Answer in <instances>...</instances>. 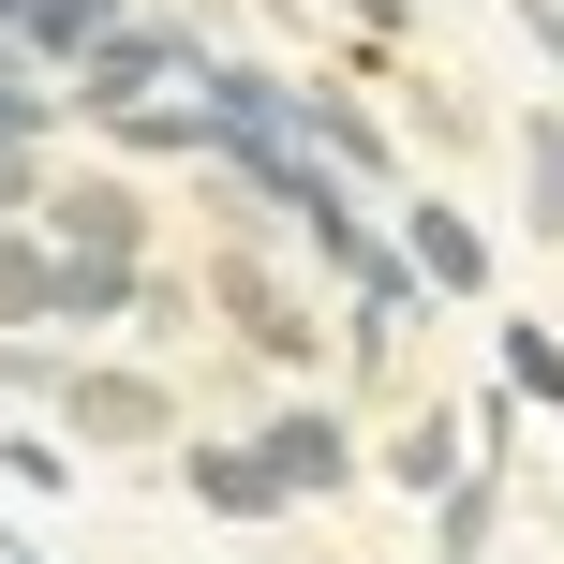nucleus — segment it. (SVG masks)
<instances>
[{
	"instance_id": "nucleus-3",
	"label": "nucleus",
	"mask_w": 564,
	"mask_h": 564,
	"mask_svg": "<svg viewBox=\"0 0 564 564\" xmlns=\"http://www.w3.org/2000/svg\"><path fill=\"white\" fill-rule=\"evenodd\" d=\"M178 476H194L208 520H268V506H282V476H268L253 431H194V446H178Z\"/></svg>"
},
{
	"instance_id": "nucleus-12",
	"label": "nucleus",
	"mask_w": 564,
	"mask_h": 564,
	"mask_svg": "<svg viewBox=\"0 0 564 564\" xmlns=\"http://www.w3.org/2000/svg\"><path fill=\"white\" fill-rule=\"evenodd\" d=\"M490 520H506V476H460V490H431V535H446V564H490Z\"/></svg>"
},
{
	"instance_id": "nucleus-14",
	"label": "nucleus",
	"mask_w": 564,
	"mask_h": 564,
	"mask_svg": "<svg viewBox=\"0 0 564 564\" xmlns=\"http://www.w3.org/2000/svg\"><path fill=\"white\" fill-rule=\"evenodd\" d=\"M0 134H15V149L45 134V89H30V45H15V30H0Z\"/></svg>"
},
{
	"instance_id": "nucleus-17",
	"label": "nucleus",
	"mask_w": 564,
	"mask_h": 564,
	"mask_svg": "<svg viewBox=\"0 0 564 564\" xmlns=\"http://www.w3.org/2000/svg\"><path fill=\"white\" fill-rule=\"evenodd\" d=\"M357 15H371V30H401V15H416V0H357Z\"/></svg>"
},
{
	"instance_id": "nucleus-5",
	"label": "nucleus",
	"mask_w": 564,
	"mask_h": 564,
	"mask_svg": "<svg viewBox=\"0 0 564 564\" xmlns=\"http://www.w3.org/2000/svg\"><path fill=\"white\" fill-rule=\"evenodd\" d=\"M59 416H75L89 446H149V431H164V387H134V371H75Z\"/></svg>"
},
{
	"instance_id": "nucleus-15",
	"label": "nucleus",
	"mask_w": 564,
	"mask_h": 564,
	"mask_svg": "<svg viewBox=\"0 0 564 564\" xmlns=\"http://www.w3.org/2000/svg\"><path fill=\"white\" fill-rule=\"evenodd\" d=\"M15 208H45V178H30V149L0 134V224H15Z\"/></svg>"
},
{
	"instance_id": "nucleus-4",
	"label": "nucleus",
	"mask_w": 564,
	"mask_h": 564,
	"mask_svg": "<svg viewBox=\"0 0 564 564\" xmlns=\"http://www.w3.org/2000/svg\"><path fill=\"white\" fill-rule=\"evenodd\" d=\"M149 208L119 194V178H75V194H45V253H134Z\"/></svg>"
},
{
	"instance_id": "nucleus-16",
	"label": "nucleus",
	"mask_w": 564,
	"mask_h": 564,
	"mask_svg": "<svg viewBox=\"0 0 564 564\" xmlns=\"http://www.w3.org/2000/svg\"><path fill=\"white\" fill-rule=\"evenodd\" d=\"M506 15L535 30V59H550V75H564V0H506Z\"/></svg>"
},
{
	"instance_id": "nucleus-9",
	"label": "nucleus",
	"mask_w": 564,
	"mask_h": 564,
	"mask_svg": "<svg viewBox=\"0 0 564 564\" xmlns=\"http://www.w3.org/2000/svg\"><path fill=\"white\" fill-rule=\"evenodd\" d=\"M520 224L564 238V119L550 105H520Z\"/></svg>"
},
{
	"instance_id": "nucleus-13",
	"label": "nucleus",
	"mask_w": 564,
	"mask_h": 564,
	"mask_svg": "<svg viewBox=\"0 0 564 564\" xmlns=\"http://www.w3.org/2000/svg\"><path fill=\"white\" fill-rule=\"evenodd\" d=\"M506 401L564 416V341H550V327H506Z\"/></svg>"
},
{
	"instance_id": "nucleus-6",
	"label": "nucleus",
	"mask_w": 564,
	"mask_h": 564,
	"mask_svg": "<svg viewBox=\"0 0 564 564\" xmlns=\"http://www.w3.org/2000/svg\"><path fill=\"white\" fill-rule=\"evenodd\" d=\"M401 238H416V282H446V297H476V282H490V238L460 224L446 194H416V208H401Z\"/></svg>"
},
{
	"instance_id": "nucleus-7",
	"label": "nucleus",
	"mask_w": 564,
	"mask_h": 564,
	"mask_svg": "<svg viewBox=\"0 0 564 564\" xmlns=\"http://www.w3.org/2000/svg\"><path fill=\"white\" fill-rule=\"evenodd\" d=\"M224 327H238V341H268V357H297V341H312V312L282 297L253 253H238V268H224Z\"/></svg>"
},
{
	"instance_id": "nucleus-11",
	"label": "nucleus",
	"mask_w": 564,
	"mask_h": 564,
	"mask_svg": "<svg viewBox=\"0 0 564 564\" xmlns=\"http://www.w3.org/2000/svg\"><path fill=\"white\" fill-rule=\"evenodd\" d=\"M0 327H59V253L0 224Z\"/></svg>"
},
{
	"instance_id": "nucleus-8",
	"label": "nucleus",
	"mask_w": 564,
	"mask_h": 564,
	"mask_svg": "<svg viewBox=\"0 0 564 564\" xmlns=\"http://www.w3.org/2000/svg\"><path fill=\"white\" fill-rule=\"evenodd\" d=\"M460 431H476V416H416V431H387V476H401V490H460V476H476V446H460Z\"/></svg>"
},
{
	"instance_id": "nucleus-2",
	"label": "nucleus",
	"mask_w": 564,
	"mask_h": 564,
	"mask_svg": "<svg viewBox=\"0 0 564 564\" xmlns=\"http://www.w3.org/2000/svg\"><path fill=\"white\" fill-rule=\"evenodd\" d=\"M253 446H268V476H282V506H312V490H341V476H357V431H341L327 401H297V416H268Z\"/></svg>"
},
{
	"instance_id": "nucleus-10",
	"label": "nucleus",
	"mask_w": 564,
	"mask_h": 564,
	"mask_svg": "<svg viewBox=\"0 0 564 564\" xmlns=\"http://www.w3.org/2000/svg\"><path fill=\"white\" fill-rule=\"evenodd\" d=\"M105 30H119V0H15V45L30 59H89Z\"/></svg>"
},
{
	"instance_id": "nucleus-1",
	"label": "nucleus",
	"mask_w": 564,
	"mask_h": 564,
	"mask_svg": "<svg viewBox=\"0 0 564 564\" xmlns=\"http://www.w3.org/2000/svg\"><path fill=\"white\" fill-rule=\"evenodd\" d=\"M164 75H194V30H164V15H149V30L119 15L105 45H89V105H105V119H119V105H149Z\"/></svg>"
}]
</instances>
